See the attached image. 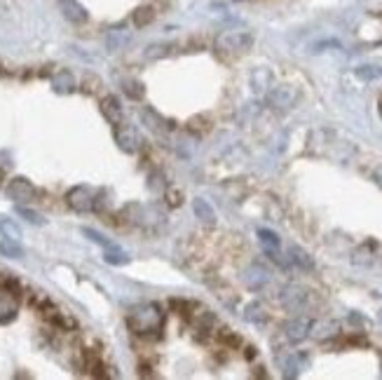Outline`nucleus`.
I'll return each instance as SVG.
<instances>
[{"label":"nucleus","instance_id":"obj_24","mask_svg":"<svg viewBox=\"0 0 382 380\" xmlns=\"http://www.w3.org/2000/svg\"><path fill=\"white\" fill-rule=\"evenodd\" d=\"M83 232H85V235H87V237H90V239H92V242H97V244H101V247H104V249H108V247H115L113 242H108V239H106L104 235H99V232H97V230H92V228H85Z\"/></svg>","mask_w":382,"mask_h":380},{"label":"nucleus","instance_id":"obj_15","mask_svg":"<svg viewBox=\"0 0 382 380\" xmlns=\"http://www.w3.org/2000/svg\"><path fill=\"white\" fill-rule=\"evenodd\" d=\"M101 108H104V115L110 122H113V125L122 122V108H120V101H117L115 97H106L104 104H101Z\"/></svg>","mask_w":382,"mask_h":380},{"label":"nucleus","instance_id":"obj_12","mask_svg":"<svg viewBox=\"0 0 382 380\" xmlns=\"http://www.w3.org/2000/svg\"><path fill=\"white\" fill-rule=\"evenodd\" d=\"M193 209H195V214H197V218H200L202 223H207V225L216 223V211L207 200H204V197H197V200L193 202Z\"/></svg>","mask_w":382,"mask_h":380},{"label":"nucleus","instance_id":"obj_14","mask_svg":"<svg viewBox=\"0 0 382 380\" xmlns=\"http://www.w3.org/2000/svg\"><path fill=\"white\" fill-rule=\"evenodd\" d=\"M338 326L335 321H319V324H314L312 321V328H310V336H314L317 340H326L330 338V336H335L338 333Z\"/></svg>","mask_w":382,"mask_h":380},{"label":"nucleus","instance_id":"obj_8","mask_svg":"<svg viewBox=\"0 0 382 380\" xmlns=\"http://www.w3.org/2000/svg\"><path fill=\"white\" fill-rule=\"evenodd\" d=\"M251 45V38L244 33H227V35H220L216 47L220 52H244V49Z\"/></svg>","mask_w":382,"mask_h":380},{"label":"nucleus","instance_id":"obj_25","mask_svg":"<svg viewBox=\"0 0 382 380\" xmlns=\"http://www.w3.org/2000/svg\"><path fill=\"white\" fill-rule=\"evenodd\" d=\"M17 211H19V214H21V216H24V218H26V221H28V223H33V225H42V218H40L38 214H35V211H31V209H26V207H19Z\"/></svg>","mask_w":382,"mask_h":380},{"label":"nucleus","instance_id":"obj_23","mask_svg":"<svg viewBox=\"0 0 382 380\" xmlns=\"http://www.w3.org/2000/svg\"><path fill=\"white\" fill-rule=\"evenodd\" d=\"M352 261H354V263H359V266H371V263H373V256H371L369 244L359 247V249L354 251V259H352Z\"/></svg>","mask_w":382,"mask_h":380},{"label":"nucleus","instance_id":"obj_3","mask_svg":"<svg viewBox=\"0 0 382 380\" xmlns=\"http://www.w3.org/2000/svg\"><path fill=\"white\" fill-rule=\"evenodd\" d=\"M66 202L73 211H80V214H87L97 207V190L90 188V186H76L68 190L66 195Z\"/></svg>","mask_w":382,"mask_h":380},{"label":"nucleus","instance_id":"obj_5","mask_svg":"<svg viewBox=\"0 0 382 380\" xmlns=\"http://www.w3.org/2000/svg\"><path fill=\"white\" fill-rule=\"evenodd\" d=\"M5 193L17 204H26V202L35 200V188L31 186V181H26V179H12L10 184H7Z\"/></svg>","mask_w":382,"mask_h":380},{"label":"nucleus","instance_id":"obj_18","mask_svg":"<svg viewBox=\"0 0 382 380\" xmlns=\"http://www.w3.org/2000/svg\"><path fill=\"white\" fill-rule=\"evenodd\" d=\"M244 319L251 321V324H263V321L268 319V315H265V310H263L261 303H249L244 308Z\"/></svg>","mask_w":382,"mask_h":380},{"label":"nucleus","instance_id":"obj_9","mask_svg":"<svg viewBox=\"0 0 382 380\" xmlns=\"http://www.w3.org/2000/svg\"><path fill=\"white\" fill-rule=\"evenodd\" d=\"M244 282H246V287L249 289H253V291H258L263 289L265 284L270 282V275H268V270L265 268H261V266H249L244 270Z\"/></svg>","mask_w":382,"mask_h":380},{"label":"nucleus","instance_id":"obj_13","mask_svg":"<svg viewBox=\"0 0 382 380\" xmlns=\"http://www.w3.org/2000/svg\"><path fill=\"white\" fill-rule=\"evenodd\" d=\"M52 87L59 94H68V92L76 90V78H73L68 71H61L52 78Z\"/></svg>","mask_w":382,"mask_h":380},{"label":"nucleus","instance_id":"obj_21","mask_svg":"<svg viewBox=\"0 0 382 380\" xmlns=\"http://www.w3.org/2000/svg\"><path fill=\"white\" fill-rule=\"evenodd\" d=\"M0 232H3L5 237H10V239H19V237H21L19 225L12 223V221H7V218H3V221H0Z\"/></svg>","mask_w":382,"mask_h":380},{"label":"nucleus","instance_id":"obj_16","mask_svg":"<svg viewBox=\"0 0 382 380\" xmlns=\"http://www.w3.org/2000/svg\"><path fill=\"white\" fill-rule=\"evenodd\" d=\"M0 256H7V259H21L24 256V249L19 247V239H0Z\"/></svg>","mask_w":382,"mask_h":380},{"label":"nucleus","instance_id":"obj_7","mask_svg":"<svg viewBox=\"0 0 382 380\" xmlns=\"http://www.w3.org/2000/svg\"><path fill=\"white\" fill-rule=\"evenodd\" d=\"M310 328H312V319L298 315V317H293V319H289L284 324V336L291 343H300V340H305L307 336H310Z\"/></svg>","mask_w":382,"mask_h":380},{"label":"nucleus","instance_id":"obj_4","mask_svg":"<svg viewBox=\"0 0 382 380\" xmlns=\"http://www.w3.org/2000/svg\"><path fill=\"white\" fill-rule=\"evenodd\" d=\"M19 310V296L10 284L0 282V321H10Z\"/></svg>","mask_w":382,"mask_h":380},{"label":"nucleus","instance_id":"obj_27","mask_svg":"<svg viewBox=\"0 0 382 380\" xmlns=\"http://www.w3.org/2000/svg\"><path fill=\"white\" fill-rule=\"evenodd\" d=\"M380 115H382V104H380Z\"/></svg>","mask_w":382,"mask_h":380},{"label":"nucleus","instance_id":"obj_28","mask_svg":"<svg viewBox=\"0 0 382 380\" xmlns=\"http://www.w3.org/2000/svg\"><path fill=\"white\" fill-rule=\"evenodd\" d=\"M380 321H382V312H380Z\"/></svg>","mask_w":382,"mask_h":380},{"label":"nucleus","instance_id":"obj_22","mask_svg":"<svg viewBox=\"0 0 382 380\" xmlns=\"http://www.w3.org/2000/svg\"><path fill=\"white\" fill-rule=\"evenodd\" d=\"M104 259L108 263H113V266H122V263H127V254H122L120 249H117V247H108Z\"/></svg>","mask_w":382,"mask_h":380},{"label":"nucleus","instance_id":"obj_1","mask_svg":"<svg viewBox=\"0 0 382 380\" xmlns=\"http://www.w3.org/2000/svg\"><path fill=\"white\" fill-rule=\"evenodd\" d=\"M129 326L134 328V333H150V331H160L162 326V312H160L157 305H138L129 312Z\"/></svg>","mask_w":382,"mask_h":380},{"label":"nucleus","instance_id":"obj_19","mask_svg":"<svg viewBox=\"0 0 382 380\" xmlns=\"http://www.w3.org/2000/svg\"><path fill=\"white\" fill-rule=\"evenodd\" d=\"M282 369L286 378H296L300 374V355H289L282 360Z\"/></svg>","mask_w":382,"mask_h":380},{"label":"nucleus","instance_id":"obj_6","mask_svg":"<svg viewBox=\"0 0 382 380\" xmlns=\"http://www.w3.org/2000/svg\"><path fill=\"white\" fill-rule=\"evenodd\" d=\"M115 141L122 150L134 153L141 146V138H138V131L129 125V122H117L115 125Z\"/></svg>","mask_w":382,"mask_h":380},{"label":"nucleus","instance_id":"obj_17","mask_svg":"<svg viewBox=\"0 0 382 380\" xmlns=\"http://www.w3.org/2000/svg\"><path fill=\"white\" fill-rule=\"evenodd\" d=\"M258 239H261V244H263V249H265V251H277V249H282V239H279L273 230L261 228V230H258Z\"/></svg>","mask_w":382,"mask_h":380},{"label":"nucleus","instance_id":"obj_2","mask_svg":"<svg viewBox=\"0 0 382 380\" xmlns=\"http://www.w3.org/2000/svg\"><path fill=\"white\" fill-rule=\"evenodd\" d=\"M279 303L289 312H305L307 305H310V291L298 287V284H289V287L279 291Z\"/></svg>","mask_w":382,"mask_h":380},{"label":"nucleus","instance_id":"obj_11","mask_svg":"<svg viewBox=\"0 0 382 380\" xmlns=\"http://www.w3.org/2000/svg\"><path fill=\"white\" fill-rule=\"evenodd\" d=\"M59 3H61V10L71 21H76V24H83V21H87L85 7L80 5L78 0H59Z\"/></svg>","mask_w":382,"mask_h":380},{"label":"nucleus","instance_id":"obj_10","mask_svg":"<svg viewBox=\"0 0 382 380\" xmlns=\"http://www.w3.org/2000/svg\"><path fill=\"white\" fill-rule=\"evenodd\" d=\"M289 263H293L296 268L300 270H305V273H310V270H314V261H312V256L303 251L300 247H291L289 249Z\"/></svg>","mask_w":382,"mask_h":380},{"label":"nucleus","instance_id":"obj_26","mask_svg":"<svg viewBox=\"0 0 382 380\" xmlns=\"http://www.w3.org/2000/svg\"><path fill=\"white\" fill-rule=\"evenodd\" d=\"M373 179H376V184L382 188V167H378V170L376 172H373Z\"/></svg>","mask_w":382,"mask_h":380},{"label":"nucleus","instance_id":"obj_20","mask_svg":"<svg viewBox=\"0 0 382 380\" xmlns=\"http://www.w3.org/2000/svg\"><path fill=\"white\" fill-rule=\"evenodd\" d=\"M382 76V69H378V66H359L357 69V78L364 80V83H371V80H376Z\"/></svg>","mask_w":382,"mask_h":380}]
</instances>
